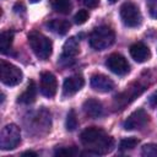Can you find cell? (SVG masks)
Listing matches in <instances>:
<instances>
[{
    "label": "cell",
    "mask_w": 157,
    "mask_h": 157,
    "mask_svg": "<svg viewBox=\"0 0 157 157\" xmlns=\"http://www.w3.org/2000/svg\"><path fill=\"white\" fill-rule=\"evenodd\" d=\"M81 144L88 148V155H105L114 147V140L107 132L97 126L86 128L80 135Z\"/></svg>",
    "instance_id": "cell-1"
},
{
    "label": "cell",
    "mask_w": 157,
    "mask_h": 157,
    "mask_svg": "<svg viewBox=\"0 0 157 157\" xmlns=\"http://www.w3.org/2000/svg\"><path fill=\"white\" fill-rule=\"evenodd\" d=\"M88 40L94 50H104L114 43L115 33L109 26H99L91 32Z\"/></svg>",
    "instance_id": "cell-2"
},
{
    "label": "cell",
    "mask_w": 157,
    "mask_h": 157,
    "mask_svg": "<svg viewBox=\"0 0 157 157\" xmlns=\"http://www.w3.org/2000/svg\"><path fill=\"white\" fill-rule=\"evenodd\" d=\"M28 43L32 52L40 60H47L53 52L52 40L39 32H31L28 34Z\"/></svg>",
    "instance_id": "cell-3"
},
{
    "label": "cell",
    "mask_w": 157,
    "mask_h": 157,
    "mask_svg": "<svg viewBox=\"0 0 157 157\" xmlns=\"http://www.w3.org/2000/svg\"><path fill=\"white\" fill-rule=\"evenodd\" d=\"M21 142V130L16 124H7L2 128L0 135V147L4 151L13 150Z\"/></svg>",
    "instance_id": "cell-4"
},
{
    "label": "cell",
    "mask_w": 157,
    "mask_h": 157,
    "mask_svg": "<svg viewBox=\"0 0 157 157\" xmlns=\"http://www.w3.org/2000/svg\"><path fill=\"white\" fill-rule=\"evenodd\" d=\"M120 17L123 23L130 28L140 26L142 21V16L139 6L131 1H125L120 6Z\"/></svg>",
    "instance_id": "cell-5"
},
{
    "label": "cell",
    "mask_w": 157,
    "mask_h": 157,
    "mask_svg": "<svg viewBox=\"0 0 157 157\" xmlns=\"http://www.w3.org/2000/svg\"><path fill=\"white\" fill-rule=\"evenodd\" d=\"M23 74L21 71L20 67H17L16 65L7 63L5 60H1L0 63V78L1 82L6 86H16L22 81Z\"/></svg>",
    "instance_id": "cell-6"
},
{
    "label": "cell",
    "mask_w": 157,
    "mask_h": 157,
    "mask_svg": "<svg viewBox=\"0 0 157 157\" xmlns=\"http://www.w3.org/2000/svg\"><path fill=\"white\" fill-rule=\"evenodd\" d=\"M105 66L115 75H125L130 70V65L128 60L121 54H118V53H113L107 58Z\"/></svg>",
    "instance_id": "cell-7"
},
{
    "label": "cell",
    "mask_w": 157,
    "mask_h": 157,
    "mask_svg": "<svg viewBox=\"0 0 157 157\" xmlns=\"http://www.w3.org/2000/svg\"><path fill=\"white\" fill-rule=\"evenodd\" d=\"M148 120H150L148 114L144 109H137V110L132 112L128 117V119L124 121V129L125 130H139V129H142L144 126H146Z\"/></svg>",
    "instance_id": "cell-8"
},
{
    "label": "cell",
    "mask_w": 157,
    "mask_h": 157,
    "mask_svg": "<svg viewBox=\"0 0 157 157\" xmlns=\"http://www.w3.org/2000/svg\"><path fill=\"white\" fill-rule=\"evenodd\" d=\"M39 90H40V93L48 98H52L55 96L56 90H58V81L52 72L44 71L40 74Z\"/></svg>",
    "instance_id": "cell-9"
},
{
    "label": "cell",
    "mask_w": 157,
    "mask_h": 157,
    "mask_svg": "<svg viewBox=\"0 0 157 157\" xmlns=\"http://www.w3.org/2000/svg\"><path fill=\"white\" fill-rule=\"evenodd\" d=\"M91 87L101 93H107L110 92L114 88V82L110 77L103 74H94L91 76Z\"/></svg>",
    "instance_id": "cell-10"
},
{
    "label": "cell",
    "mask_w": 157,
    "mask_h": 157,
    "mask_svg": "<svg viewBox=\"0 0 157 157\" xmlns=\"http://www.w3.org/2000/svg\"><path fill=\"white\" fill-rule=\"evenodd\" d=\"M85 85V80L81 75H72L66 77L63 83V93L64 96H72L78 92Z\"/></svg>",
    "instance_id": "cell-11"
},
{
    "label": "cell",
    "mask_w": 157,
    "mask_h": 157,
    "mask_svg": "<svg viewBox=\"0 0 157 157\" xmlns=\"http://www.w3.org/2000/svg\"><path fill=\"white\" fill-rule=\"evenodd\" d=\"M130 55L131 58L137 61V63H145L150 58H151V52L148 49V47L141 42H137V43H134L131 47H130Z\"/></svg>",
    "instance_id": "cell-12"
},
{
    "label": "cell",
    "mask_w": 157,
    "mask_h": 157,
    "mask_svg": "<svg viewBox=\"0 0 157 157\" xmlns=\"http://www.w3.org/2000/svg\"><path fill=\"white\" fill-rule=\"evenodd\" d=\"M82 109L85 112V114L90 118H99L103 114V105L99 101L94 99V98H88L83 102L82 104Z\"/></svg>",
    "instance_id": "cell-13"
},
{
    "label": "cell",
    "mask_w": 157,
    "mask_h": 157,
    "mask_svg": "<svg viewBox=\"0 0 157 157\" xmlns=\"http://www.w3.org/2000/svg\"><path fill=\"white\" fill-rule=\"evenodd\" d=\"M80 52V44L78 40L75 37H70L63 47V59H72L76 56Z\"/></svg>",
    "instance_id": "cell-14"
},
{
    "label": "cell",
    "mask_w": 157,
    "mask_h": 157,
    "mask_svg": "<svg viewBox=\"0 0 157 157\" xmlns=\"http://www.w3.org/2000/svg\"><path fill=\"white\" fill-rule=\"evenodd\" d=\"M36 96H37V86L34 81H29L26 87V91L18 97V102L22 104H31L36 101Z\"/></svg>",
    "instance_id": "cell-15"
},
{
    "label": "cell",
    "mask_w": 157,
    "mask_h": 157,
    "mask_svg": "<svg viewBox=\"0 0 157 157\" xmlns=\"http://www.w3.org/2000/svg\"><path fill=\"white\" fill-rule=\"evenodd\" d=\"M47 26L50 31H53L54 33L60 34V36L66 34L69 32L70 27H71L70 22L66 21V20H52L50 22L47 23Z\"/></svg>",
    "instance_id": "cell-16"
},
{
    "label": "cell",
    "mask_w": 157,
    "mask_h": 157,
    "mask_svg": "<svg viewBox=\"0 0 157 157\" xmlns=\"http://www.w3.org/2000/svg\"><path fill=\"white\" fill-rule=\"evenodd\" d=\"M13 40V32L11 31H4L0 36V50L2 54H6L10 49Z\"/></svg>",
    "instance_id": "cell-17"
},
{
    "label": "cell",
    "mask_w": 157,
    "mask_h": 157,
    "mask_svg": "<svg viewBox=\"0 0 157 157\" xmlns=\"http://www.w3.org/2000/svg\"><path fill=\"white\" fill-rule=\"evenodd\" d=\"M71 0H52V7L63 15H66L71 11Z\"/></svg>",
    "instance_id": "cell-18"
},
{
    "label": "cell",
    "mask_w": 157,
    "mask_h": 157,
    "mask_svg": "<svg viewBox=\"0 0 157 157\" xmlns=\"http://www.w3.org/2000/svg\"><path fill=\"white\" fill-rule=\"evenodd\" d=\"M77 117H76V112L74 109H70L67 115H66V121H65V126L67 131H74L77 128Z\"/></svg>",
    "instance_id": "cell-19"
},
{
    "label": "cell",
    "mask_w": 157,
    "mask_h": 157,
    "mask_svg": "<svg viewBox=\"0 0 157 157\" xmlns=\"http://www.w3.org/2000/svg\"><path fill=\"white\" fill-rule=\"evenodd\" d=\"M55 156H60V157H74L78 153L77 148L75 146H71V147H58L55 151H54Z\"/></svg>",
    "instance_id": "cell-20"
},
{
    "label": "cell",
    "mask_w": 157,
    "mask_h": 157,
    "mask_svg": "<svg viewBox=\"0 0 157 157\" xmlns=\"http://www.w3.org/2000/svg\"><path fill=\"white\" fill-rule=\"evenodd\" d=\"M139 144V140L136 137H126L123 139L119 144V147L121 151H129V150H134Z\"/></svg>",
    "instance_id": "cell-21"
},
{
    "label": "cell",
    "mask_w": 157,
    "mask_h": 157,
    "mask_svg": "<svg viewBox=\"0 0 157 157\" xmlns=\"http://www.w3.org/2000/svg\"><path fill=\"white\" fill-rule=\"evenodd\" d=\"M141 155L145 157H157V144H146L141 148Z\"/></svg>",
    "instance_id": "cell-22"
},
{
    "label": "cell",
    "mask_w": 157,
    "mask_h": 157,
    "mask_svg": "<svg viewBox=\"0 0 157 157\" xmlns=\"http://www.w3.org/2000/svg\"><path fill=\"white\" fill-rule=\"evenodd\" d=\"M88 16H90V13L87 10H78L76 12V15L74 16V21L76 25H83L88 20Z\"/></svg>",
    "instance_id": "cell-23"
},
{
    "label": "cell",
    "mask_w": 157,
    "mask_h": 157,
    "mask_svg": "<svg viewBox=\"0 0 157 157\" xmlns=\"http://www.w3.org/2000/svg\"><path fill=\"white\" fill-rule=\"evenodd\" d=\"M146 4L151 17L157 18V0H146Z\"/></svg>",
    "instance_id": "cell-24"
},
{
    "label": "cell",
    "mask_w": 157,
    "mask_h": 157,
    "mask_svg": "<svg viewBox=\"0 0 157 157\" xmlns=\"http://www.w3.org/2000/svg\"><path fill=\"white\" fill-rule=\"evenodd\" d=\"M83 4L88 7V9H93L97 7L99 4V0H83Z\"/></svg>",
    "instance_id": "cell-25"
},
{
    "label": "cell",
    "mask_w": 157,
    "mask_h": 157,
    "mask_svg": "<svg viewBox=\"0 0 157 157\" xmlns=\"http://www.w3.org/2000/svg\"><path fill=\"white\" fill-rule=\"evenodd\" d=\"M13 10H15V12L16 13H20V12H23L25 11V5H23V2H16L15 4V6H13Z\"/></svg>",
    "instance_id": "cell-26"
},
{
    "label": "cell",
    "mask_w": 157,
    "mask_h": 157,
    "mask_svg": "<svg viewBox=\"0 0 157 157\" xmlns=\"http://www.w3.org/2000/svg\"><path fill=\"white\" fill-rule=\"evenodd\" d=\"M148 101H150V104H151V105H153V107H156V105H157V91H156V92H153V93L150 96Z\"/></svg>",
    "instance_id": "cell-27"
},
{
    "label": "cell",
    "mask_w": 157,
    "mask_h": 157,
    "mask_svg": "<svg viewBox=\"0 0 157 157\" xmlns=\"http://www.w3.org/2000/svg\"><path fill=\"white\" fill-rule=\"evenodd\" d=\"M22 156H33V157H37V153L33 152V151H25L22 153Z\"/></svg>",
    "instance_id": "cell-28"
},
{
    "label": "cell",
    "mask_w": 157,
    "mask_h": 157,
    "mask_svg": "<svg viewBox=\"0 0 157 157\" xmlns=\"http://www.w3.org/2000/svg\"><path fill=\"white\" fill-rule=\"evenodd\" d=\"M108 1H109V2H110V4H114V2H117V1H118V0H108Z\"/></svg>",
    "instance_id": "cell-29"
},
{
    "label": "cell",
    "mask_w": 157,
    "mask_h": 157,
    "mask_svg": "<svg viewBox=\"0 0 157 157\" xmlns=\"http://www.w3.org/2000/svg\"><path fill=\"white\" fill-rule=\"evenodd\" d=\"M31 2H38V1H40V0H29Z\"/></svg>",
    "instance_id": "cell-30"
}]
</instances>
